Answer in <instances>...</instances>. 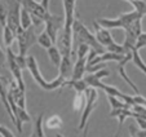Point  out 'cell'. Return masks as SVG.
Wrapping results in <instances>:
<instances>
[{
    "instance_id": "5bb4252c",
    "label": "cell",
    "mask_w": 146,
    "mask_h": 137,
    "mask_svg": "<svg viewBox=\"0 0 146 137\" xmlns=\"http://www.w3.org/2000/svg\"><path fill=\"white\" fill-rule=\"evenodd\" d=\"M132 57H133V53L131 52V53H128L127 56H125V57L123 58V60L120 61V62H119V66H118V70H119V75H120L121 78H123L124 80H125V82H127V84L129 85L131 88H132L133 90H135L136 93L138 94V92H140V90H138V88H137V85L135 84V83L132 82V80L129 79V76H128L127 74H125V70H124V67H125V65H127V62L128 61H132Z\"/></svg>"
},
{
    "instance_id": "83f0119b",
    "label": "cell",
    "mask_w": 146,
    "mask_h": 137,
    "mask_svg": "<svg viewBox=\"0 0 146 137\" xmlns=\"http://www.w3.org/2000/svg\"><path fill=\"white\" fill-rule=\"evenodd\" d=\"M7 65V52H4L3 48L0 47V71H3Z\"/></svg>"
},
{
    "instance_id": "e575fe53",
    "label": "cell",
    "mask_w": 146,
    "mask_h": 137,
    "mask_svg": "<svg viewBox=\"0 0 146 137\" xmlns=\"http://www.w3.org/2000/svg\"><path fill=\"white\" fill-rule=\"evenodd\" d=\"M33 137H34V136H33Z\"/></svg>"
},
{
    "instance_id": "6da1fadb",
    "label": "cell",
    "mask_w": 146,
    "mask_h": 137,
    "mask_svg": "<svg viewBox=\"0 0 146 137\" xmlns=\"http://www.w3.org/2000/svg\"><path fill=\"white\" fill-rule=\"evenodd\" d=\"M72 39L76 41V44H79V43L88 44L89 47H91V49H93L94 52H97L98 55H102V53L106 52V51L104 49L105 47H102L101 44H100L96 35H93V34L84 26V23H83L79 18L75 19L74 26H72Z\"/></svg>"
},
{
    "instance_id": "d6986e66",
    "label": "cell",
    "mask_w": 146,
    "mask_h": 137,
    "mask_svg": "<svg viewBox=\"0 0 146 137\" xmlns=\"http://www.w3.org/2000/svg\"><path fill=\"white\" fill-rule=\"evenodd\" d=\"M4 30H3V40H4V45H5L7 48L11 47L12 43H13L14 39H17V35L14 34V31L12 30L9 26H4Z\"/></svg>"
},
{
    "instance_id": "ffe728a7",
    "label": "cell",
    "mask_w": 146,
    "mask_h": 137,
    "mask_svg": "<svg viewBox=\"0 0 146 137\" xmlns=\"http://www.w3.org/2000/svg\"><path fill=\"white\" fill-rule=\"evenodd\" d=\"M21 26H22L23 30L33 26V17H31L30 12L26 8H23V7L21 9Z\"/></svg>"
},
{
    "instance_id": "cb8c5ba5",
    "label": "cell",
    "mask_w": 146,
    "mask_h": 137,
    "mask_svg": "<svg viewBox=\"0 0 146 137\" xmlns=\"http://www.w3.org/2000/svg\"><path fill=\"white\" fill-rule=\"evenodd\" d=\"M83 106H86V93L82 92H76L75 94V100H74V109L76 111H80Z\"/></svg>"
},
{
    "instance_id": "f1b7e54d",
    "label": "cell",
    "mask_w": 146,
    "mask_h": 137,
    "mask_svg": "<svg viewBox=\"0 0 146 137\" xmlns=\"http://www.w3.org/2000/svg\"><path fill=\"white\" fill-rule=\"evenodd\" d=\"M0 134H1L3 137H14L13 133H12V132L4 126H0Z\"/></svg>"
},
{
    "instance_id": "30bf717a",
    "label": "cell",
    "mask_w": 146,
    "mask_h": 137,
    "mask_svg": "<svg viewBox=\"0 0 146 137\" xmlns=\"http://www.w3.org/2000/svg\"><path fill=\"white\" fill-rule=\"evenodd\" d=\"M124 31H125V39H124L123 45L128 52H132V51L136 48L138 36L142 34V18L135 21L129 27L125 29Z\"/></svg>"
},
{
    "instance_id": "5b68a950",
    "label": "cell",
    "mask_w": 146,
    "mask_h": 137,
    "mask_svg": "<svg viewBox=\"0 0 146 137\" xmlns=\"http://www.w3.org/2000/svg\"><path fill=\"white\" fill-rule=\"evenodd\" d=\"M8 8V16H7V26L14 31L16 35L21 34L23 31L21 26V9L22 4L19 3V0H4Z\"/></svg>"
},
{
    "instance_id": "44dd1931",
    "label": "cell",
    "mask_w": 146,
    "mask_h": 137,
    "mask_svg": "<svg viewBox=\"0 0 146 137\" xmlns=\"http://www.w3.org/2000/svg\"><path fill=\"white\" fill-rule=\"evenodd\" d=\"M38 44H40L41 47L45 48V49H48V48H50L52 45H54L52 38H50L49 34H48L45 30L43 31L41 34H39V36H38Z\"/></svg>"
},
{
    "instance_id": "ba28073f",
    "label": "cell",
    "mask_w": 146,
    "mask_h": 137,
    "mask_svg": "<svg viewBox=\"0 0 146 137\" xmlns=\"http://www.w3.org/2000/svg\"><path fill=\"white\" fill-rule=\"evenodd\" d=\"M19 3L22 4L23 8H26L30 12L31 17H33V25L40 26L41 23H44L45 16L49 11L41 5V3H38L35 0H19Z\"/></svg>"
},
{
    "instance_id": "4dcf8cb0",
    "label": "cell",
    "mask_w": 146,
    "mask_h": 137,
    "mask_svg": "<svg viewBox=\"0 0 146 137\" xmlns=\"http://www.w3.org/2000/svg\"><path fill=\"white\" fill-rule=\"evenodd\" d=\"M56 137H64V136H62V134H60V133H57V134H56Z\"/></svg>"
},
{
    "instance_id": "e0dca14e",
    "label": "cell",
    "mask_w": 146,
    "mask_h": 137,
    "mask_svg": "<svg viewBox=\"0 0 146 137\" xmlns=\"http://www.w3.org/2000/svg\"><path fill=\"white\" fill-rule=\"evenodd\" d=\"M47 53H48V57H49V60L52 61L53 65H54L56 67L60 68L61 61H62V53H61V51L56 47V44H54V45H52L50 48H48Z\"/></svg>"
},
{
    "instance_id": "f546056e",
    "label": "cell",
    "mask_w": 146,
    "mask_h": 137,
    "mask_svg": "<svg viewBox=\"0 0 146 137\" xmlns=\"http://www.w3.org/2000/svg\"><path fill=\"white\" fill-rule=\"evenodd\" d=\"M87 133H88V128H84V133H83V137H87Z\"/></svg>"
},
{
    "instance_id": "52a82bcc",
    "label": "cell",
    "mask_w": 146,
    "mask_h": 137,
    "mask_svg": "<svg viewBox=\"0 0 146 137\" xmlns=\"http://www.w3.org/2000/svg\"><path fill=\"white\" fill-rule=\"evenodd\" d=\"M86 93V106L83 110L82 118H80V124H79V131L84 129L87 127L88 123V119L91 112L94 110V107L97 106V98H98V92H97V88H88V89L84 92Z\"/></svg>"
},
{
    "instance_id": "1f68e13d",
    "label": "cell",
    "mask_w": 146,
    "mask_h": 137,
    "mask_svg": "<svg viewBox=\"0 0 146 137\" xmlns=\"http://www.w3.org/2000/svg\"><path fill=\"white\" fill-rule=\"evenodd\" d=\"M125 1H128V3H132V1H135V0H125Z\"/></svg>"
},
{
    "instance_id": "484cf974",
    "label": "cell",
    "mask_w": 146,
    "mask_h": 137,
    "mask_svg": "<svg viewBox=\"0 0 146 137\" xmlns=\"http://www.w3.org/2000/svg\"><path fill=\"white\" fill-rule=\"evenodd\" d=\"M131 4H132L133 8H135L138 13H141L142 16H146V1H143V0H135V1H132Z\"/></svg>"
},
{
    "instance_id": "277c9868",
    "label": "cell",
    "mask_w": 146,
    "mask_h": 137,
    "mask_svg": "<svg viewBox=\"0 0 146 137\" xmlns=\"http://www.w3.org/2000/svg\"><path fill=\"white\" fill-rule=\"evenodd\" d=\"M93 26H94V31H96V38L97 40L100 41L102 47H105L109 52H115V53H121V55H127V53H131L128 52L125 48H124L123 44H118L115 43L114 38L111 36L110 31L108 29L102 27L97 23L96 21L93 22Z\"/></svg>"
},
{
    "instance_id": "d6a6232c",
    "label": "cell",
    "mask_w": 146,
    "mask_h": 137,
    "mask_svg": "<svg viewBox=\"0 0 146 137\" xmlns=\"http://www.w3.org/2000/svg\"><path fill=\"white\" fill-rule=\"evenodd\" d=\"M1 1H3V0H0V3H1Z\"/></svg>"
},
{
    "instance_id": "7a4b0ae2",
    "label": "cell",
    "mask_w": 146,
    "mask_h": 137,
    "mask_svg": "<svg viewBox=\"0 0 146 137\" xmlns=\"http://www.w3.org/2000/svg\"><path fill=\"white\" fill-rule=\"evenodd\" d=\"M26 60H27V68H29V71H30L31 76L34 78L36 84H38L41 89L56 90L60 87H64L65 79L61 78L60 75H58L54 80H52V82H47V80L43 78V75H41V72H40V68H39V65H38V61H36V58L34 57V56H27Z\"/></svg>"
},
{
    "instance_id": "836d02e7",
    "label": "cell",
    "mask_w": 146,
    "mask_h": 137,
    "mask_svg": "<svg viewBox=\"0 0 146 137\" xmlns=\"http://www.w3.org/2000/svg\"><path fill=\"white\" fill-rule=\"evenodd\" d=\"M145 47H146V45H145Z\"/></svg>"
},
{
    "instance_id": "8992f818",
    "label": "cell",
    "mask_w": 146,
    "mask_h": 137,
    "mask_svg": "<svg viewBox=\"0 0 146 137\" xmlns=\"http://www.w3.org/2000/svg\"><path fill=\"white\" fill-rule=\"evenodd\" d=\"M38 26L33 25L31 27L23 30L17 35V44H18V55L21 57H27V51L38 43Z\"/></svg>"
},
{
    "instance_id": "d4e9b609",
    "label": "cell",
    "mask_w": 146,
    "mask_h": 137,
    "mask_svg": "<svg viewBox=\"0 0 146 137\" xmlns=\"http://www.w3.org/2000/svg\"><path fill=\"white\" fill-rule=\"evenodd\" d=\"M45 126H47V128H49V129L60 128V127L62 126V120H61V118L58 115H52V116H49V118H48Z\"/></svg>"
},
{
    "instance_id": "4fadbf2b",
    "label": "cell",
    "mask_w": 146,
    "mask_h": 137,
    "mask_svg": "<svg viewBox=\"0 0 146 137\" xmlns=\"http://www.w3.org/2000/svg\"><path fill=\"white\" fill-rule=\"evenodd\" d=\"M74 57L72 55H62V61H61V66H60V76L64 78L65 82L71 79L72 76V71H74V65L75 62L74 61Z\"/></svg>"
},
{
    "instance_id": "7c38bea8",
    "label": "cell",
    "mask_w": 146,
    "mask_h": 137,
    "mask_svg": "<svg viewBox=\"0 0 146 137\" xmlns=\"http://www.w3.org/2000/svg\"><path fill=\"white\" fill-rule=\"evenodd\" d=\"M9 85H11V80H9L7 76L0 75V100L3 102L7 112H8L9 116H11L12 122H13L14 126H16V118H14V114H13V111H12V107H11V105H9V100H8Z\"/></svg>"
},
{
    "instance_id": "9a60e30c",
    "label": "cell",
    "mask_w": 146,
    "mask_h": 137,
    "mask_svg": "<svg viewBox=\"0 0 146 137\" xmlns=\"http://www.w3.org/2000/svg\"><path fill=\"white\" fill-rule=\"evenodd\" d=\"M138 114L137 112H135L133 110L131 109H116V110H111L110 112V116H116L119 120V127H118V132H116V136L118 137V134L120 133V128H121V124H123V122L125 120V118H129V116H133V118H136Z\"/></svg>"
},
{
    "instance_id": "4316f807",
    "label": "cell",
    "mask_w": 146,
    "mask_h": 137,
    "mask_svg": "<svg viewBox=\"0 0 146 137\" xmlns=\"http://www.w3.org/2000/svg\"><path fill=\"white\" fill-rule=\"evenodd\" d=\"M131 137H146V129H137L133 124L129 126Z\"/></svg>"
},
{
    "instance_id": "9c48e42d",
    "label": "cell",
    "mask_w": 146,
    "mask_h": 137,
    "mask_svg": "<svg viewBox=\"0 0 146 137\" xmlns=\"http://www.w3.org/2000/svg\"><path fill=\"white\" fill-rule=\"evenodd\" d=\"M7 65H8L9 70H11L12 75H13L16 83L18 84V87L26 92L25 82H23V75H22L23 68L18 65V62H17V55L11 49V47L7 48Z\"/></svg>"
},
{
    "instance_id": "8fae6325",
    "label": "cell",
    "mask_w": 146,
    "mask_h": 137,
    "mask_svg": "<svg viewBox=\"0 0 146 137\" xmlns=\"http://www.w3.org/2000/svg\"><path fill=\"white\" fill-rule=\"evenodd\" d=\"M44 25H45V31L49 34L53 43L56 44L57 43V39H58V31L64 30L65 17L62 18V17L54 16V14L48 12L47 16H45V19H44Z\"/></svg>"
},
{
    "instance_id": "7402d4cb",
    "label": "cell",
    "mask_w": 146,
    "mask_h": 137,
    "mask_svg": "<svg viewBox=\"0 0 146 137\" xmlns=\"http://www.w3.org/2000/svg\"><path fill=\"white\" fill-rule=\"evenodd\" d=\"M132 53H133V57H132V61H133V63H135L136 66H137L138 68H140L141 71L143 72V74L146 75V63L142 61V58H141V56H140V53H138V49H133L132 51Z\"/></svg>"
},
{
    "instance_id": "2e32d148",
    "label": "cell",
    "mask_w": 146,
    "mask_h": 137,
    "mask_svg": "<svg viewBox=\"0 0 146 137\" xmlns=\"http://www.w3.org/2000/svg\"><path fill=\"white\" fill-rule=\"evenodd\" d=\"M87 60L88 57H82V58H76L74 65V71H72V80H78V79H83L84 72L87 71Z\"/></svg>"
},
{
    "instance_id": "603a6c76",
    "label": "cell",
    "mask_w": 146,
    "mask_h": 137,
    "mask_svg": "<svg viewBox=\"0 0 146 137\" xmlns=\"http://www.w3.org/2000/svg\"><path fill=\"white\" fill-rule=\"evenodd\" d=\"M43 116L44 114H40L35 122V127H34V137H45L44 129H43Z\"/></svg>"
},
{
    "instance_id": "ac0fdd59",
    "label": "cell",
    "mask_w": 146,
    "mask_h": 137,
    "mask_svg": "<svg viewBox=\"0 0 146 137\" xmlns=\"http://www.w3.org/2000/svg\"><path fill=\"white\" fill-rule=\"evenodd\" d=\"M64 85H70L71 88H74L75 92H82V93H84L88 88H91L88 85V83L86 82V79L83 78V79H78V80H67V82H65Z\"/></svg>"
},
{
    "instance_id": "3957f363",
    "label": "cell",
    "mask_w": 146,
    "mask_h": 137,
    "mask_svg": "<svg viewBox=\"0 0 146 137\" xmlns=\"http://www.w3.org/2000/svg\"><path fill=\"white\" fill-rule=\"evenodd\" d=\"M142 14L138 13L137 11H132L128 12V13H123L120 14L116 18H98L96 19V22L100 26L108 29V30H113V29H128L131 25H132L135 21L142 18Z\"/></svg>"
}]
</instances>
